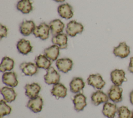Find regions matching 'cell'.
<instances>
[{"instance_id": "6da1fadb", "label": "cell", "mask_w": 133, "mask_h": 118, "mask_svg": "<svg viewBox=\"0 0 133 118\" xmlns=\"http://www.w3.org/2000/svg\"><path fill=\"white\" fill-rule=\"evenodd\" d=\"M49 25L45 22L41 23L39 25L35 26L33 34L36 37L44 40L48 38L50 33Z\"/></svg>"}, {"instance_id": "7a4b0ae2", "label": "cell", "mask_w": 133, "mask_h": 118, "mask_svg": "<svg viewBox=\"0 0 133 118\" xmlns=\"http://www.w3.org/2000/svg\"><path fill=\"white\" fill-rule=\"evenodd\" d=\"M83 30V25L75 20L70 21L67 24L65 29L66 34L71 37H74L77 34L82 33Z\"/></svg>"}, {"instance_id": "3957f363", "label": "cell", "mask_w": 133, "mask_h": 118, "mask_svg": "<svg viewBox=\"0 0 133 118\" xmlns=\"http://www.w3.org/2000/svg\"><path fill=\"white\" fill-rule=\"evenodd\" d=\"M109 99L112 101L117 103L121 102L123 99V89L120 86L113 85L108 92Z\"/></svg>"}, {"instance_id": "277c9868", "label": "cell", "mask_w": 133, "mask_h": 118, "mask_svg": "<svg viewBox=\"0 0 133 118\" xmlns=\"http://www.w3.org/2000/svg\"><path fill=\"white\" fill-rule=\"evenodd\" d=\"M44 78L46 84L48 85L55 84L59 83L60 75L53 67H50L47 70L46 73L44 75Z\"/></svg>"}, {"instance_id": "5b68a950", "label": "cell", "mask_w": 133, "mask_h": 118, "mask_svg": "<svg viewBox=\"0 0 133 118\" xmlns=\"http://www.w3.org/2000/svg\"><path fill=\"white\" fill-rule=\"evenodd\" d=\"M111 80L114 85L121 86L123 83L127 81L125 72L123 69H115L111 71L110 74Z\"/></svg>"}, {"instance_id": "8992f818", "label": "cell", "mask_w": 133, "mask_h": 118, "mask_svg": "<svg viewBox=\"0 0 133 118\" xmlns=\"http://www.w3.org/2000/svg\"><path fill=\"white\" fill-rule=\"evenodd\" d=\"M87 81L89 85L92 86L97 90L102 89L105 84V81H104L102 76L99 73L89 75Z\"/></svg>"}, {"instance_id": "52a82bcc", "label": "cell", "mask_w": 133, "mask_h": 118, "mask_svg": "<svg viewBox=\"0 0 133 118\" xmlns=\"http://www.w3.org/2000/svg\"><path fill=\"white\" fill-rule=\"evenodd\" d=\"M113 53L115 56L124 58L129 55L130 53V47L127 45L126 42H121L117 47L114 48Z\"/></svg>"}, {"instance_id": "ba28073f", "label": "cell", "mask_w": 133, "mask_h": 118, "mask_svg": "<svg viewBox=\"0 0 133 118\" xmlns=\"http://www.w3.org/2000/svg\"><path fill=\"white\" fill-rule=\"evenodd\" d=\"M43 105V99L41 96H37L34 98L30 99L27 103L26 106L33 112L37 113L41 111Z\"/></svg>"}, {"instance_id": "9c48e42d", "label": "cell", "mask_w": 133, "mask_h": 118, "mask_svg": "<svg viewBox=\"0 0 133 118\" xmlns=\"http://www.w3.org/2000/svg\"><path fill=\"white\" fill-rule=\"evenodd\" d=\"M2 81L5 85L11 87H16L18 84L17 75L13 71L5 72L2 76Z\"/></svg>"}, {"instance_id": "30bf717a", "label": "cell", "mask_w": 133, "mask_h": 118, "mask_svg": "<svg viewBox=\"0 0 133 118\" xmlns=\"http://www.w3.org/2000/svg\"><path fill=\"white\" fill-rule=\"evenodd\" d=\"M56 65L59 71L66 73L72 69L73 61L69 58H59L56 61Z\"/></svg>"}, {"instance_id": "8fae6325", "label": "cell", "mask_w": 133, "mask_h": 118, "mask_svg": "<svg viewBox=\"0 0 133 118\" xmlns=\"http://www.w3.org/2000/svg\"><path fill=\"white\" fill-rule=\"evenodd\" d=\"M57 10L59 16L63 19H70L73 16L72 7L68 3L60 5Z\"/></svg>"}, {"instance_id": "7c38bea8", "label": "cell", "mask_w": 133, "mask_h": 118, "mask_svg": "<svg viewBox=\"0 0 133 118\" xmlns=\"http://www.w3.org/2000/svg\"><path fill=\"white\" fill-rule=\"evenodd\" d=\"M109 99L108 95L100 90L94 92L91 96V102L95 106H98L102 103L108 102Z\"/></svg>"}, {"instance_id": "4fadbf2b", "label": "cell", "mask_w": 133, "mask_h": 118, "mask_svg": "<svg viewBox=\"0 0 133 118\" xmlns=\"http://www.w3.org/2000/svg\"><path fill=\"white\" fill-rule=\"evenodd\" d=\"M73 102L74 105V109L77 112L83 110L87 105L86 97L81 93L75 95L73 98Z\"/></svg>"}, {"instance_id": "5bb4252c", "label": "cell", "mask_w": 133, "mask_h": 118, "mask_svg": "<svg viewBox=\"0 0 133 118\" xmlns=\"http://www.w3.org/2000/svg\"><path fill=\"white\" fill-rule=\"evenodd\" d=\"M20 68L22 72L25 75L32 76L38 71V67L36 65L32 62H23L20 65Z\"/></svg>"}, {"instance_id": "9a60e30c", "label": "cell", "mask_w": 133, "mask_h": 118, "mask_svg": "<svg viewBox=\"0 0 133 118\" xmlns=\"http://www.w3.org/2000/svg\"><path fill=\"white\" fill-rule=\"evenodd\" d=\"M35 27V25L33 21L24 20L20 24L19 30L22 35L27 36L33 33Z\"/></svg>"}, {"instance_id": "2e32d148", "label": "cell", "mask_w": 133, "mask_h": 118, "mask_svg": "<svg viewBox=\"0 0 133 118\" xmlns=\"http://www.w3.org/2000/svg\"><path fill=\"white\" fill-rule=\"evenodd\" d=\"M51 41L54 45L58 46L60 49H66L68 47V35L63 33L58 34L52 37Z\"/></svg>"}, {"instance_id": "e0dca14e", "label": "cell", "mask_w": 133, "mask_h": 118, "mask_svg": "<svg viewBox=\"0 0 133 118\" xmlns=\"http://www.w3.org/2000/svg\"><path fill=\"white\" fill-rule=\"evenodd\" d=\"M117 110L116 104L108 101L104 104L102 112L105 116L108 118H114L117 112Z\"/></svg>"}, {"instance_id": "ac0fdd59", "label": "cell", "mask_w": 133, "mask_h": 118, "mask_svg": "<svg viewBox=\"0 0 133 118\" xmlns=\"http://www.w3.org/2000/svg\"><path fill=\"white\" fill-rule=\"evenodd\" d=\"M25 94L30 99L34 98L38 96V94L41 91V86L36 83L31 84H26L25 86Z\"/></svg>"}, {"instance_id": "d6986e66", "label": "cell", "mask_w": 133, "mask_h": 118, "mask_svg": "<svg viewBox=\"0 0 133 118\" xmlns=\"http://www.w3.org/2000/svg\"><path fill=\"white\" fill-rule=\"evenodd\" d=\"M85 86L83 79L80 77H74L70 83V91L73 93H78Z\"/></svg>"}, {"instance_id": "ffe728a7", "label": "cell", "mask_w": 133, "mask_h": 118, "mask_svg": "<svg viewBox=\"0 0 133 118\" xmlns=\"http://www.w3.org/2000/svg\"><path fill=\"white\" fill-rule=\"evenodd\" d=\"M51 93L57 98H64L67 95V89L63 84L59 82L54 84Z\"/></svg>"}, {"instance_id": "44dd1931", "label": "cell", "mask_w": 133, "mask_h": 118, "mask_svg": "<svg viewBox=\"0 0 133 118\" xmlns=\"http://www.w3.org/2000/svg\"><path fill=\"white\" fill-rule=\"evenodd\" d=\"M1 93L3 96L4 100L7 102H11L16 99L17 94L11 87L4 86L2 87L1 90Z\"/></svg>"}, {"instance_id": "7402d4cb", "label": "cell", "mask_w": 133, "mask_h": 118, "mask_svg": "<svg viewBox=\"0 0 133 118\" xmlns=\"http://www.w3.org/2000/svg\"><path fill=\"white\" fill-rule=\"evenodd\" d=\"M17 48L19 53L23 55H26L31 52L32 47L30 42L24 38L20 39L17 43Z\"/></svg>"}, {"instance_id": "603a6c76", "label": "cell", "mask_w": 133, "mask_h": 118, "mask_svg": "<svg viewBox=\"0 0 133 118\" xmlns=\"http://www.w3.org/2000/svg\"><path fill=\"white\" fill-rule=\"evenodd\" d=\"M49 25L50 32L54 36L62 33L65 26L64 23L60 19H55L51 21Z\"/></svg>"}, {"instance_id": "cb8c5ba5", "label": "cell", "mask_w": 133, "mask_h": 118, "mask_svg": "<svg viewBox=\"0 0 133 118\" xmlns=\"http://www.w3.org/2000/svg\"><path fill=\"white\" fill-rule=\"evenodd\" d=\"M44 55H46L49 60L52 61L57 60L59 55L60 48L56 45H53L47 48H46L44 51Z\"/></svg>"}, {"instance_id": "d4e9b609", "label": "cell", "mask_w": 133, "mask_h": 118, "mask_svg": "<svg viewBox=\"0 0 133 118\" xmlns=\"http://www.w3.org/2000/svg\"><path fill=\"white\" fill-rule=\"evenodd\" d=\"M35 64L39 68L47 70L51 67V62L46 55L40 54L35 58Z\"/></svg>"}, {"instance_id": "484cf974", "label": "cell", "mask_w": 133, "mask_h": 118, "mask_svg": "<svg viewBox=\"0 0 133 118\" xmlns=\"http://www.w3.org/2000/svg\"><path fill=\"white\" fill-rule=\"evenodd\" d=\"M17 9L24 14L30 13L33 10L32 2L30 0H20L16 6Z\"/></svg>"}, {"instance_id": "4316f807", "label": "cell", "mask_w": 133, "mask_h": 118, "mask_svg": "<svg viewBox=\"0 0 133 118\" xmlns=\"http://www.w3.org/2000/svg\"><path fill=\"white\" fill-rule=\"evenodd\" d=\"M14 61L8 56H4L0 64V71L5 72L6 71L11 70L14 67Z\"/></svg>"}, {"instance_id": "83f0119b", "label": "cell", "mask_w": 133, "mask_h": 118, "mask_svg": "<svg viewBox=\"0 0 133 118\" xmlns=\"http://www.w3.org/2000/svg\"><path fill=\"white\" fill-rule=\"evenodd\" d=\"M118 118H131L132 111L127 107L122 106L119 107L117 110Z\"/></svg>"}, {"instance_id": "f1b7e54d", "label": "cell", "mask_w": 133, "mask_h": 118, "mask_svg": "<svg viewBox=\"0 0 133 118\" xmlns=\"http://www.w3.org/2000/svg\"><path fill=\"white\" fill-rule=\"evenodd\" d=\"M5 100L2 99L0 102V115L3 117L5 115H8L11 111V107L8 105Z\"/></svg>"}, {"instance_id": "f546056e", "label": "cell", "mask_w": 133, "mask_h": 118, "mask_svg": "<svg viewBox=\"0 0 133 118\" xmlns=\"http://www.w3.org/2000/svg\"><path fill=\"white\" fill-rule=\"evenodd\" d=\"M7 27L1 24L0 25V38L2 39L3 38L6 37L7 35Z\"/></svg>"}, {"instance_id": "4dcf8cb0", "label": "cell", "mask_w": 133, "mask_h": 118, "mask_svg": "<svg viewBox=\"0 0 133 118\" xmlns=\"http://www.w3.org/2000/svg\"><path fill=\"white\" fill-rule=\"evenodd\" d=\"M128 70L131 73H133V56L130 58L129 63L128 67Z\"/></svg>"}, {"instance_id": "1f68e13d", "label": "cell", "mask_w": 133, "mask_h": 118, "mask_svg": "<svg viewBox=\"0 0 133 118\" xmlns=\"http://www.w3.org/2000/svg\"><path fill=\"white\" fill-rule=\"evenodd\" d=\"M129 100L130 103L133 105V90H132L129 94Z\"/></svg>"}, {"instance_id": "d6a6232c", "label": "cell", "mask_w": 133, "mask_h": 118, "mask_svg": "<svg viewBox=\"0 0 133 118\" xmlns=\"http://www.w3.org/2000/svg\"><path fill=\"white\" fill-rule=\"evenodd\" d=\"M54 1L56 2H58V3H62L65 1V0H54Z\"/></svg>"}, {"instance_id": "836d02e7", "label": "cell", "mask_w": 133, "mask_h": 118, "mask_svg": "<svg viewBox=\"0 0 133 118\" xmlns=\"http://www.w3.org/2000/svg\"><path fill=\"white\" fill-rule=\"evenodd\" d=\"M131 118H133V110L132 111V115H131Z\"/></svg>"}]
</instances>
